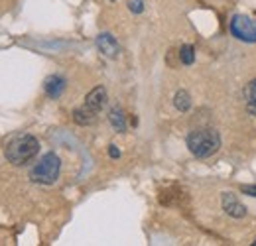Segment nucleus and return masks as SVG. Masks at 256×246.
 Here are the masks:
<instances>
[{
    "instance_id": "nucleus-1",
    "label": "nucleus",
    "mask_w": 256,
    "mask_h": 246,
    "mask_svg": "<svg viewBox=\"0 0 256 246\" xmlns=\"http://www.w3.org/2000/svg\"><path fill=\"white\" fill-rule=\"evenodd\" d=\"M38 152H40V142L32 134L14 136L4 148L6 160L10 164H14V166H26L28 162H32L34 158L38 156Z\"/></svg>"
},
{
    "instance_id": "nucleus-2",
    "label": "nucleus",
    "mask_w": 256,
    "mask_h": 246,
    "mask_svg": "<svg viewBox=\"0 0 256 246\" xmlns=\"http://www.w3.org/2000/svg\"><path fill=\"white\" fill-rule=\"evenodd\" d=\"M188 148L195 158H209L221 148V136L213 128L193 130L188 136Z\"/></svg>"
},
{
    "instance_id": "nucleus-3",
    "label": "nucleus",
    "mask_w": 256,
    "mask_h": 246,
    "mask_svg": "<svg viewBox=\"0 0 256 246\" xmlns=\"http://www.w3.org/2000/svg\"><path fill=\"white\" fill-rule=\"evenodd\" d=\"M60 172H62V160L60 156L50 152L46 154L30 172V180L34 184H42V185H52L58 182L60 178Z\"/></svg>"
},
{
    "instance_id": "nucleus-4",
    "label": "nucleus",
    "mask_w": 256,
    "mask_h": 246,
    "mask_svg": "<svg viewBox=\"0 0 256 246\" xmlns=\"http://www.w3.org/2000/svg\"><path fill=\"white\" fill-rule=\"evenodd\" d=\"M230 34L240 40V42H246V44H256V20L246 16V14H234L230 18Z\"/></svg>"
},
{
    "instance_id": "nucleus-5",
    "label": "nucleus",
    "mask_w": 256,
    "mask_h": 246,
    "mask_svg": "<svg viewBox=\"0 0 256 246\" xmlns=\"http://www.w3.org/2000/svg\"><path fill=\"white\" fill-rule=\"evenodd\" d=\"M96 48L100 50V54L104 56V58H108V60H114L116 56H118V52H120V46H118V42L112 38V34H98V38H96Z\"/></svg>"
},
{
    "instance_id": "nucleus-6",
    "label": "nucleus",
    "mask_w": 256,
    "mask_h": 246,
    "mask_svg": "<svg viewBox=\"0 0 256 246\" xmlns=\"http://www.w3.org/2000/svg\"><path fill=\"white\" fill-rule=\"evenodd\" d=\"M221 203H223V211L226 215L234 216V218H242V216H246V207L232 195V193H223V199H221Z\"/></svg>"
},
{
    "instance_id": "nucleus-7",
    "label": "nucleus",
    "mask_w": 256,
    "mask_h": 246,
    "mask_svg": "<svg viewBox=\"0 0 256 246\" xmlns=\"http://www.w3.org/2000/svg\"><path fill=\"white\" fill-rule=\"evenodd\" d=\"M106 104V91L104 87H95L93 91H89V94L85 96V106L95 110V112H100V108Z\"/></svg>"
},
{
    "instance_id": "nucleus-8",
    "label": "nucleus",
    "mask_w": 256,
    "mask_h": 246,
    "mask_svg": "<svg viewBox=\"0 0 256 246\" xmlns=\"http://www.w3.org/2000/svg\"><path fill=\"white\" fill-rule=\"evenodd\" d=\"M65 79L60 77V75H50L46 81H44V91L50 98H58L62 96V92L65 91Z\"/></svg>"
},
{
    "instance_id": "nucleus-9",
    "label": "nucleus",
    "mask_w": 256,
    "mask_h": 246,
    "mask_svg": "<svg viewBox=\"0 0 256 246\" xmlns=\"http://www.w3.org/2000/svg\"><path fill=\"white\" fill-rule=\"evenodd\" d=\"M96 114H98V112L87 108V106L83 104V106H79V108L73 110V120L79 124V126H91V124H95Z\"/></svg>"
},
{
    "instance_id": "nucleus-10",
    "label": "nucleus",
    "mask_w": 256,
    "mask_h": 246,
    "mask_svg": "<svg viewBox=\"0 0 256 246\" xmlns=\"http://www.w3.org/2000/svg\"><path fill=\"white\" fill-rule=\"evenodd\" d=\"M244 100H246V110L256 116V79H252L250 83H246V87H244Z\"/></svg>"
},
{
    "instance_id": "nucleus-11",
    "label": "nucleus",
    "mask_w": 256,
    "mask_h": 246,
    "mask_svg": "<svg viewBox=\"0 0 256 246\" xmlns=\"http://www.w3.org/2000/svg\"><path fill=\"white\" fill-rule=\"evenodd\" d=\"M108 120L116 132H126V118H124V112L120 108H112L108 112Z\"/></svg>"
},
{
    "instance_id": "nucleus-12",
    "label": "nucleus",
    "mask_w": 256,
    "mask_h": 246,
    "mask_svg": "<svg viewBox=\"0 0 256 246\" xmlns=\"http://www.w3.org/2000/svg\"><path fill=\"white\" fill-rule=\"evenodd\" d=\"M174 104H176V108L180 110V112H188L190 108H192V96H190V92L188 91H178L176 92V96H174Z\"/></svg>"
},
{
    "instance_id": "nucleus-13",
    "label": "nucleus",
    "mask_w": 256,
    "mask_h": 246,
    "mask_svg": "<svg viewBox=\"0 0 256 246\" xmlns=\"http://www.w3.org/2000/svg\"><path fill=\"white\" fill-rule=\"evenodd\" d=\"M180 62L184 63V65H193V62H195V50H193V46L186 44V46L180 48Z\"/></svg>"
},
{
    "instance_id": "nucleus-14",
    "label": "nucleus",
    "mask_w": 256,
    "mask_h": 246,
    "mask_svg": "<svg viewBox=\"0 0 256 246\" xmlns=\"http://www.w3.org/2000/svg\"><path fill=\"white\" fill-rule=\"evenodd\" d=\"M128 8L132 14H142L144 12V2L142 0H128Z\"/></svg>"
},
{
    "instance_id": "nucleus-15",
    "label": "nucleus",
    "mask_w": 256,
    "mask_h": 246,
    "mask_svg": "<svg viewBox=\"0 0 256 246\" xmlns=\"http://www.w3.org/2000/svg\"><path fill=\"white\" fill-rule=\"evenodd\" d=\"M240 191H242L244 195L256 197V185H242V187H240Z\"/></svg>"
},
{
    "instance_id": "nucleus-16",
    "label": "nucleus",
    "mask_w": 256,
    "mask_h": 246,
    "mask_svg": "<svg viewBox=\"0 0 256 246\" xmlns=\"http://www.w3.org/2000/svg\"><path fill=\"white\" fill-rule=\"evenodd\" d=\"M108 156H110L112 160H116V158H120V150H118L114 144H110V146H108Z\"/></svg>"
},
{
    "instance_id": "nucleus-17",
    "label": "nucleus",
    "mask_w": 256,
    "mask_h": 246,
    "mask_svg": "<svg viewBox=\"0 0 256 246\" xmlns=\"http://www.w3.org/2000/svg\"><path fill=\"white\" fill-rule=\"evenodd\" d=\"M252 246H256V242H252Z\"/></svg>"
},
{
    "instance_id": "nucleus-18",
    "label": "nucleus",
    "mask_w": 256,
    "mask_h": 246,
    "mask_svg": "<svg viewBox=\"0 0 256 246\" xmlns=\"http://www.w3.org/2000/svg\"><path fill=\"white\" fill-rule=\"evenodd\" d=\"M110 2H114V0H110Z\"/></svg>"
}]
</instances>
